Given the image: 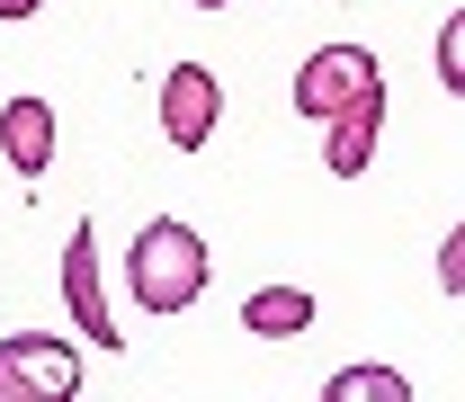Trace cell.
Here are the masks:
<instances>
[{"label":"cell","mask_w":465,"mask_h":402,"mask_svg":"<svg viewBox=\"0 0 465 402\" xmlns=\"http://www.w3.org/2000/svg\"><path fill=\"white\" fill-rule=\"evenodd\" d=\"M36 394H45V402L81 394V348L18 331V340H0V402H36Z\"/></svg>","instance_id":"7a4b0ae2"},{"label":"cell","mask_w":465,"mask_h":402,"mask_svg":"<svg viewBox=\"0 0 465 402\" xmlns=\"http://www.w3.org/2000/svg\"><path fill=\"white\" fill-rule=\"evenodd\" d=\"M439 81H448V90L465 99V9L448 18V27H439Z\"/></svg>","instance_id":"30bf717a"},{"label":"cell","mask_w":465,"mask_h":402,"mask_svg":"<svg viewBox=\"0 0 465 402\" xmlns=\"http://www.w3.org/2000/svg\"><path fill=\"white\" fill-rule=\"evenodd\" d=\"M439 295H465V224L439 241Z\"/></svg>","instance_id":"8fae6325"},{"label":"cell","mask_w":465,"mask_h":402,"mask_svg":"<svg viewBox=\"0 0 465 402\" xmlns=\"http://www.w3.org/2000/svg\"><path fill=\"white\" fill-rule=\"evenodd\" d=\"M304 322H313V295L304 287H260L242 304V331H251V340H295Z\"/></svg>","instance_id":"ba28073f"},{"label":"cell","mask_w":465,"mask_h":402,"mask_svg":"<svg viewBox=\"0 0 465 402\" xmlns=\"http://www.w3.org/2000/svg\"><path fill=\"white\" fill-rule=\"evenodd\" d=\"M322 402H411V376L403 367H341L322 385Z\"/></svg>","instance_id":"9c48e42d"},{"label":"cell","mask_w":465,"mask_h":402,"mask_svg":"<svg viewBox=\"0 0 465 402\" xmlns=\"http://www.w3.org/2000/svg\"><path fill=\"white\" fill-rule=\"evenodd\" d=\"M376 143H385V81L358 90L341 116H322V162H331V179H358L376 162Z\"/></svg>","instance_id":"8992f818"},{"label":"cell","mask_w":465,"mask_h":402,"mask_svg":"<svg viewBox=\"0 0 465 402\" xmlns=\"http://www.w3.org/2000/svg\"><path fill=\"white\" fill-rule=\"evenodd\" d=\"M36 9H45V0H0V18H36Z\"/></svg>","instance_id":"7c38bea8"},{"label":"cell","mask_w":465,"mask_h":402,"mask_svg":"<svg viewBox=\"0 0 465 402\" xmlns=\"http://www.w3.org/2000/svg\"><path fill=\"white\" fill-rule=\"evenodd\" d=\"M188 9H232V0H188Z\"/></svg>","instance_id":"4fadbf2b"},{"label":"cell","mask_w":465,"mask_h":402,"mask_svg":"<svg viewBox=\"0 0 465 402\" xmlns=\"http://www.w3.org/2000/svg\"><path fill=\"white\" fill-rule=\"evenodd\" d=\"M0 152H9L18 179H45V162H54V108L45 99H9L0 108Z\"/></svg>","instance_id":"52a82bcc"},{"label":"cell","mask_w":465,"mask_h":402,"mask_svg":"<svg viewBox=\"0 0 465 402\" xmlns=\"http://www.w3.org/2000/svg\"><path fill=\"white\" fill-rule=\"evenodd\" d=\"M215 116H224V81L206 63H171L162 72V134H171V152H206Z\"/></svg>","instance_id":"3957f363"},{"label":"cell","mask_w":465,"mask_h":402,"mask_svg":"<svg viewBox=\"0 0 465 402\" xmlns=\"http://www.w3.org/2000/svg\"><path fill=\"white\" fill-rule=\"evenodd\" d=\"M63 304H72V322H81V340L108 348L116 358V322H108V287H99V232L81 224L63 241Z\"/></svg>","instance_id":"5b68a950"},{"label":"cell","mask_w":465,"mask_h":402,"mask_svg":"<svg viewBox=\"0 0 465 402\" xmlns=\"http://www.w3.org/2000/svg\"><path fill=\"white\" fill-rule=\"evenodd\" d=\"M376 81H385V72H376L367 45H322V54H304V72H295V108L322 125V116H341L349 99L376 90Z\"/></svg>","instance_id":"277c9868"},{"label":"cell","mask_w":465,"mask_h":402,"mask_svg":"<svg viewBox=\"0 0 465 402\" xmlns=\"http://www.w3.org/2000/svg\"><path fill=\"white\" fill-rule=\"evenodd\" d=\"M206 269H215L206 241H197L188 224H171V215L143 224V232H134V250H125V287L143 295L153 313H188V304L206 295Z\"/></svg>","instance_id":"6da1fadb"}]
</instances>
